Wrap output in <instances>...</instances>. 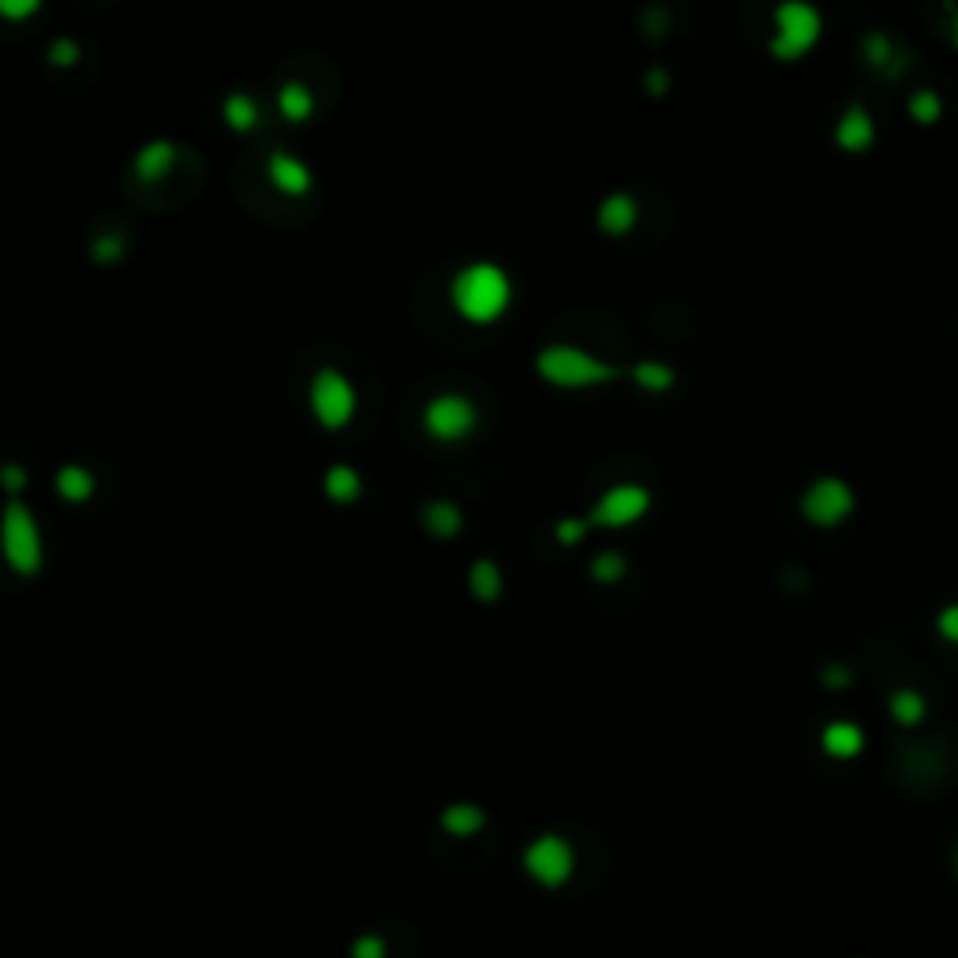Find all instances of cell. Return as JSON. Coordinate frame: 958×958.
<instances>
[{"label":"cell","instance_id":"e0dca14e","mask_svg":"<svg viewBox=\"0 0 958 958\" xmlns=\"http://www.w3.org/2000/svg\"><path fill=\"white\" fill-rule=\"evenodd\" d=\"M469 588L480 604H495V599L502 596V570H498L490 558H480V562L469 570Z\"/></svg>","mask_w":958,"mask_h":958},{"label":"cell","instance_id":"d6a6232c","mask_svg":"<svg viewBox=\"0 0 958 958\" xmlns=\"http://www.w3.org/2000/svg\"><path fill=\"white\" fill-rule=\"evenodd\" d=\"M584 532H588V521H562L555 528V536L562 539V544H581Z\"/></svg>","mask_w":958,"mask_h":958},{"label":"cell","instance_id":"6da1fadb","mask_svg":"<svg viewBox=\"0 0 958 958\" xmlns=\"http://www.w3.org/2000/svg\"><path fill=\"white\" fill-rule=\"evenodd\" d=\"M449 296H453V308L464 322L490 326V322H498L506 315V308H510L513 285L510 277H506V270L495 266V262H472V266H464L461 274L453 277Z\"/></svg>","mask_w":958,"mask_h":958},{"label":"cell","instance_id":"7402d4cb","mask_svg":"<svg viewBox=\"0 0 958 958\" xmlns=\"http://www.w3.org/2000/svg\"><path fill=\"white\" fill-rule=\"evenodd\" d=\"M892 716H895V723H903V726H918L921 719L929 716V704L918 689H898L892 697Z\"/></svg>","mask_w":958,"mask_h":958},{"label":"cell","instance_id":"44dd1931","mask_svg":"<svg viewBox=\"0 0 958 958\" xmlns=\"http://www.w3.org/2000/svg\"><path fill=\"white\" fill-rule=\"evenodd\" d=\"M443 828L449 835H461V838L476 835L483 828V809H476V805H449L443 812Z\"/></svg>","mask_w":958,"mask_h":958},{"label":"cell","instance_id":"9c48e42d","mask_svg":"<svg viewBox=\"0 0 958 958\" xmlns=\"http://www.w3.org/2000/svg\"><path fill=\"white\" fill-rule=\"evenodd\" d=\"M573 864H576V854L562 835H539L536 843L524 850V869L544 887H562L565 880L573 876Z\"/></svg>","mask_w":958,"mask_h":958},{"label":"cell","instance_id":"4316f807","mask_svg":"<svg viewBox=\"0 0 958 958\" xmlns=\"http://www.w3.org/2000/svg\"><path fill=\"white\" fill-rule=\"evenodd\" d=\"M49 64H57V67H75L79 64V41H72V38H57L53 46H49Z\"/></svg>","mask_w":958,"mask_h":958},{"label":"cell","instance_id":"277c9868","mask_svg":"<svg viewBox=\"0 0 958 958\" xmlns=\"http://www.w3.org/2000/svg\"><path fill=\"white\" fill-rule=\"evenodd\" d=\"M0 555H4L8 570L30 576L41 570V532L27 502L8 498L4 513H0Z\"/></svg>","mask_w":958,"mask_h":958},{"label":"cell","instance_id":"ac0fdd59","mask_svg":"<svg viewBox=\"0 0 958 958\" xmlns=\"http://www.w3.org/2000/svg\"><path fill=\"white\" fill-rule=\"evenodd\" d=\"M277 109H282L285 121L300 124L315 113V98H311V90L303 87V83H285V87L277 90Z\"/></svg>","mask_w":958,"mask_h":958},{"label":"cell","instance_id":"4dcf8cb0","mask_svg":"<svg viewBox=\"0 0 958 958\" xmlns=\"http://www.w3.org/2000/svg\"><path fill=\"white\" fill-rule=\"evenodd\" d=\"M121 256H124V240H121V236H105V240L95 244V259L98 262H116Z\"/></svg>","mask_w":958,"mask_h":958},{"label":"cell","instance_id":"ba28073f","mask_svg":"<svg viewBox=\"0 0 958 958\" xmlns=\"http://www.w3.org/2000/svg\"><path fill=\"white\" fill-rule=\"evenodd\" d=\"M648 510H651L648 487H640V483H614V487L604 490V498L592 506L588 524H599V528H630V524H637Z\"/></svg>","mask_w":958,"mask_h":958},{"label":"cell","instance_id":"3957f363","mask_svg":"<svg viewBox=\"0 0 958 958\" xmlns=\"http://www.w3.org/2000/svg\"><path fill=\"white\" fill-rule=\"evenodd\" d=\"M771 23H775V34H771V57H779V61H801L805 53H812V46L820 41V34H824V20H820V12L809 4V0H783V4L775 8V15H771Z\"/></svg>","mask_w":958,"mask_h":958},{"label":"cell","instance_id":"7c38bea8","mask_svg":"<svg viewBox=\"0 0 958 958\" xmlns=\"http://www.w3.org/2000/svg\"><path fill=\"white\" fill-rule=\"evenodd\" d=\"M633 225H637V199H633V195L614 191L599 202V228H604L607 236H625L633 233Z\"/></svg>","mask_w":958,"mask_h":958},{"label":"cell","instance_id":"4fadbf2b","mask_svg":"<svg viewBox=\"0 0 958 958\" xmlns=\"http://www.w3.org/2000/svg\"><path fill=\"white\" fill-rule=\"evenodd\" d=\"M173 165H176V147L169 139L147 142V147L135 154V176H139V181H147V184L165 181V176L173 173Z\"/></svg>","mask_w":958,"mask_h":958},{"label":"cell","instance_id":"cb8c5ba5","mask_svg":"<svg viewBox=\"0 0 958 958\" xmlns=\"http://www.w3.org/2000/svg\"><path fill=\"white\" fill-rule=\"evenodd\" d=\"M633 378H637V386H644V389H667L674 383V371L667 368V363H637V368H633Z\"/></svg>","mask_w":958,"mask_h":958},{"label":"cell","instance_id":"f546056e","mask_svg":"<svg viewBox=\"0 0 958 958\" xmlns=\"http://www.w3.org/2000/svg\"><path fill=\"white\" fill-rule=\"evenodd\" d=\"M352 958H386L383 936H360L352 944Z\"/></svg>","mask_w":958,"mask_h":958},{"label":"cell","instance_id":"e575fe53","mask_svg":"<svg viewBox=\"0 0 958 958\" xmlns=\"http://www.w3.org/2000/svg\"><path fill=\"white\" fill-rule=\"evenodd\" d=\"M955 869H958V858H955Z\"/></svg>","mask_w":958,"mask_h":958},{"label":"cell","instance_id":"d6986e66","mask_svg":"<svg viewBox=\"0 0 958 958\" xmlns=\"http://www.w3.org/2000/svg\"><path fill=\"white\" fill-rule=\"evenodd\" d=\"M222 113H225V124H228V128H233V132H251V128H256V124H259V105H256V98L240 95V90L225 98Z\"/></svg>","mask_w":958,"mask_h":958},{"label":"cell","instance_id":"484cf974","mask_svg":"<svg viewBox=\"0 0 958 958\" xmlns=\"http://www.w3.org/2000/svg\"><path fill=\"white\" fill-rule=\"evenodd\" d=\"M41 12V0H0V20L27 23Z\"/></svg>","mask_w":958,"mask_h":958},{"label":"cell","instance_id":"83f0119b","mask_svg":"<svg viewBox=\"0 0 958 958\" xmlns=\"http://www.w3.org/2000/svg\"><path fill=\"white\" fill-rule=\"evenodd\" d=\"M864 57H869V64H887L895 57V49L887 46L884 38H880V34H872V38H864Z\"/></svg>","mask_w":958,"mask_h":958},{"label":"cell","instance_id":"1f68e13d","mask_svg":"<svg viewBox=\"0 0 958 958\" xmlns=\"http://www.w3.org/2000/svg\"><path fill=\"white\" fill-rule=\"evenodd\" d=\"M0 483H4V490L12 498H20V490L27 487V472L20 469V464H8L4 472H0Z\"/></svg>","mask_w":958,"mask_h":958},{"label":"cell","instance_id":"603a6c76","mask_svg":"<svg viewBox=\"0 0 958 958\" xmlns=\"http://www.w3.org/2000/svg\"><path fill=\"white\" fill-rule=\"evenodd\" d=\"M940 113H944V101H940L936 90H918V95L910 98V116L918 124H925V128L940 121Z\"/></svg>","mask_w":958,"mask_h":958},{"label":"cell","instance_id":"5bb4252c","mask_svg":"<svg viewBox=\"0 0 958 958\" xmlns=\"http://www.w3.org/2000/svg\"><path fill=\"white\" fill-rule=\"evenodd\" d=\"M820 749L835 760H854L864 749V731L858 723H831L824 734H820Z\"/></svg>","mask_w":958,"mask_h":958},{"label":"cell","instance_id":"8992f818","mask_svg":"<svg viewBox=\"0 0 958 958\" xmlns=\"http://www.w3.org/2000/svg\"><path fill=\"white\" fill-rule=\"evenodd\" d=\"M480 412L464 394H438L423 409V431L435 443H464L476 431Z\"/></svg>","mask_w":958,"mask_h":958},{"label":"cell","instance_id":"9a60e30c","mask_svg":"<svg viewBox=\"0 0 958 958\" xmlns=\"http://www.w3.org/2000/svg\"><path fill=\"white\" fill-rule=\"evenodd\" d=\"M322 490H326L329 502L352 506L356 498L363 495V480H360V472H356L352 464H329L326 480H322Z\"/></svg>","mask_w":958,"mask_h":958},{"label":"cell","instance_id":"7a4b0ae2","mask_svg":"<svg viewBox=\"0 0 958 958\" xmlns=\"http://www.w3.org/2000/svg\"><path fill=\"white\" fill-rule=\"evenodd\" d=\"M536 371L539 378L558 389H588V386H604L618 375L610 363L596 360L592 352L576 349V345H547L544 352L536 356Z\"/></svg>","mask_w":958,"mask_h":958},{"label":"cell","instance_id":"ffe728a7","mask_svg":"<svg viewBox=\"0 0 958 958\" xmlns=\"http://www.w3.org/2000/svg\"><path fill=\"white\" fill-rule=\"evenodd\" d=\"M423 521H427V532H435V536H457L461 532V510H457L453 502H431L427 510H423Z\"/></svg>","mask_w":958,"mask_h":958},{"label":"cell","instance_id":"836d02e7","mask_svg":"<svg viewBox=\"0 0 958 958\" xmlns=\"http://www.w3.org/2000/svg\"><path fill=\"white\" fill-rule=\"evenodd\" d=\"M951 34H955V46H958V12H955V27H951Z\"/></svg>","mask_w":958,"mask_h":958},{"label":"cell","instance_id":"30bf717a","mask_svg":"<svg viewBox=\"0 0 958 958\" xmlns=\"http://www.w3.org/2000/svg\"><path fill=\"white\" fill-rule=\"evenodd\" d=\"M835 142L846 150V154H864V150L876 142V124H872L869 109L850 105L835 124Z\"/></svg>","mask_w":958,"mask_h":958},{"label":"cell","instance_id":"f1b7e54d","mask_svg":"<svg viewBox=\"0 0 958 958\" xmlns=\"http://www.w3.org/2000/svg\"><path fill=\"white\" fill-rule=\"evenodd\" d=\"M936 630H940V637H944V640L958 644V604H951V607H944V610H940V618H936Z\"/></svg>","mask_w":958,"mask_h":958},{"label":"cell","instance_id":"2e32d148","mask_svg":"<svg viewBox=\"0 0 958 958\" xmlns=\"http://www.w3.org/2000/svg\"><path fill=\"white\" fill-rule=\"evenodd\" d=\"M57 495H61L64 502H90L95 476H90L83 464H64V469L57 472Z\"/></svg>","mask_w":958,"mask_h":958},{"label":"cell","instance_id":"5b68a950","mask_svg":"<svg viewBox=\"0 0 958 958\" xmlns=\"http://www.w3.org/2000/svg\"><path fill=\"white\" fill-rule=\"evenodd\" d=\"M308 401H311L315 420L326 431L349 427L352 415H356V405H360V401H356V386L337 368H319L315 371V378H311V386H308Z\"/></svg>","mask_w":958,"mask_h":958},{"label":"cell","instance_id":"d4e9b609","mask_svg":"<svg viewBox=\"0 0 958 958\" xmlns=\"http://www.w3.org/2000/svg\"><path fill=\"white\" fill-rule=\"evenodd\" d=\"M592 576H596L599 584H614L625 576V558L614 555V550H607V555H599L596 562H592Z\"/></svg>","mask_w":958,"mask_h":958},{"label":"cell","instance_id":"8fae6325","mask_svg":"<svg viewBox=\"0 0 958 958\" xmlns=\"http://www.w3.org/2000/svg\"><path fill=\"white\" fill-rule=\"evenodd\" d=\"M270 181H274V188L282 195H308L311 188V169L303 165L296 154H288V150H274L270 154Z\"/></svg>","mask_w":958,"mask_h":958},{"label":"cell","instance_id":"52a82bcc","mask_svg":"<svg viewBox=\"0 0 958 958\" xmlns=\"http://www.w3.org/2000/svg\"><path fill=\"white\" fill-rule=\"evenodd\" d=\"M854 490L846 480L838 476H820L809 483V490L801 495V513L809 524H817V528H835V524H843L846 517L854 513Z\"/></svg>","mask_w":958,"mask_h":958}]
</instances>
